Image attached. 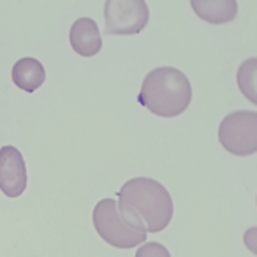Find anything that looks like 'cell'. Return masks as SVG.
Listing matches in <instances>:
<instances>
[{
  "label": "cell",
  "instance_id": "obj_11",
  "mask_svg": "<svg viewBox=\"0 0 257 257\" xmlns=\"http://www.w3.org/2000/svg\"><path fill=\"white\" fill-rule=\"evenodd\" d=\"M136 257H171V253H169V250L166 248L162 243L145 241L143 245L138 248Z\"/></svg>",
  "mask_w": 257,
  "mask_h": 257
},
{
  "label": "cell",
  "instance_id": "obj_2",
  "mask_svg": "<svg viewBox=\"0 0 257 257\" xmlns=\"http://www.w3.org/2000/svg\"><path fill=\"white\" fill-rule=\"evenodd\" d=\"M140 104L162 118L182 114L192 100V85L182 71L175 67H157L143 79Z\"/></svg>",
  "mask_w": 257,
  "mask_h": 257
},
{
  "label": "cell",
  "instance_id": "obj_7",
  "mask_svg": "<svg viewBox=\"0 0 257 257\" xmlns=\"http://www.w3.org/2000/svg\"><path fill=\"white\" fill-rule=\"evenodd\" d=\"M71 46L81 57H93L102 48V36L92 18H79L72 23L69 32Z\"/></svg>",
  "mask_w": 257,
  "mask_h": 257
},
{
  "label": "cell",
  "instance_id": "obj_3",
  "mask_svg": "<svg viewBox=\"0 0 257 257\" xmlns=\"http://www.w3.org/2000/svg\"><path fill=\"white\" fill-rule=\"evenodd\" d=\"M93 227L106 243L116 248H133L147 241V232L133 227L118 210L114 199H102L93 208Z\"/></svg>",
  "mask_w": 257,
  "mask_h": 257
},
{
  "label": "cell",
  "instance_id": "obj_6",
  "mask_svg": "<svg viewBox=\"0 0 257 257\" xmlns=\"http://www.w3.org/2000/svg\"><path fill=\"white\" fill-rule=\"evenodd\" d=\"M27 189V166L15 147L0 148V190L8 197H18Z\"/></svg>",
  "mask_w": 257,
  "mask_h": 257
},
{
  "label": "cell",
  "instance_id": "obj_8",
  "mask_svg": "<svg viewBox=\"0 0 257 257\" xmlns=\"http://www.w3.org/2000/svg\"><path fill=\"white\" fill-rule=\"evenodd\" d=\"M190 6L203 22L211 25L232 22L238 13V4L234 0H192Z\"/></svg>",
  "mask_w": 257,
  "mask_h": 257
},
{
  "label": "cell",
  "instance_id": "obj_12",
  "mask_svg": "<svg viewBox=\"0 0 257 257\" xmlns=\"http://www.w3.org/2000/svg\"><path fill=\"white\" fill-rule=\"evenodd\" d=\"M243 241H245L246 248L257 255V227H250L243 236Z\"/></svg>",
  "mask_w": 257,
  "mask_h": 257
},
{
  "label": "cell",
  "instance_id": "obj_9",
  "mask_svg": "<svg viewBox=\"0 0 257 257\" xmlns=\"http://www.w3.org/2000/svg\"><path fill=\"white\" fill-rule=\"evenodd\" d=\"M46 79V71L43 64L36 58H20L13 67V81L23 92H36Z\"/></svg>",
  "mask_w": 257,
  "mask_h": 257
},
{
  "label": "cell",
  "instance_id": "obj_5",
  "mask_svg": "<svg viewBox=\"0 0 257 257\" xmlns=\"http://www.w3.org/2000/svg\"><path fill=\"white\" fill-rule=\"evenodd\" d=\"M106 32L114 36L140 34L150 20V9L143 0H109L104 4Z\"/></svg>",
  "mask_w": 257,
  "mask_h": 257
},
{
  "label": "cell",
  "instance_id": "obj_4",
  "mask_svg": "<svg viewBox=\"0 0 257 257\" xmlns=\"http://www.w3.org/2000/svg\"><path fill=\"white\" fill-rule=\"evenodd\" d=\"M218 141L225 152L248 157L257 152V113L248 109L225 114L218 125Z\"/></svg>",
  "mask_w": 257,
  "mask_h": 257
},
{
  "label": "cell",
  "instance_id": "obj_1",
  "mask_svg": "<svg viewBox=\"0 0 257 257\" xmlns=\"http://www.w3.org/2000/svg\"><path fill=\"white\" fill-rule=\"evenodd\" d=\"M118 210L133 227L150 234L168 227L175 213V204L171 194L161 182L138 176L121 185Z\"/></svg>",
  "mask_w": 257,
  "mask_h": 257
},
{
  "label": "cell",
  "instance_id": "obj_10",
  "mask_svg": "<svg viewBox=\"0 0 257 257\" xmlns=\"http://www.w3.org/2000/svg\"><path fill=\"white\" fill-rule=\"evenodd\" d=\"M236 83L243 97L252 104H257V58H246L241 62L236 74Z\"/></svg>",
  "mask_w": 257,
  "mask_h": 257
}]
</instances>
